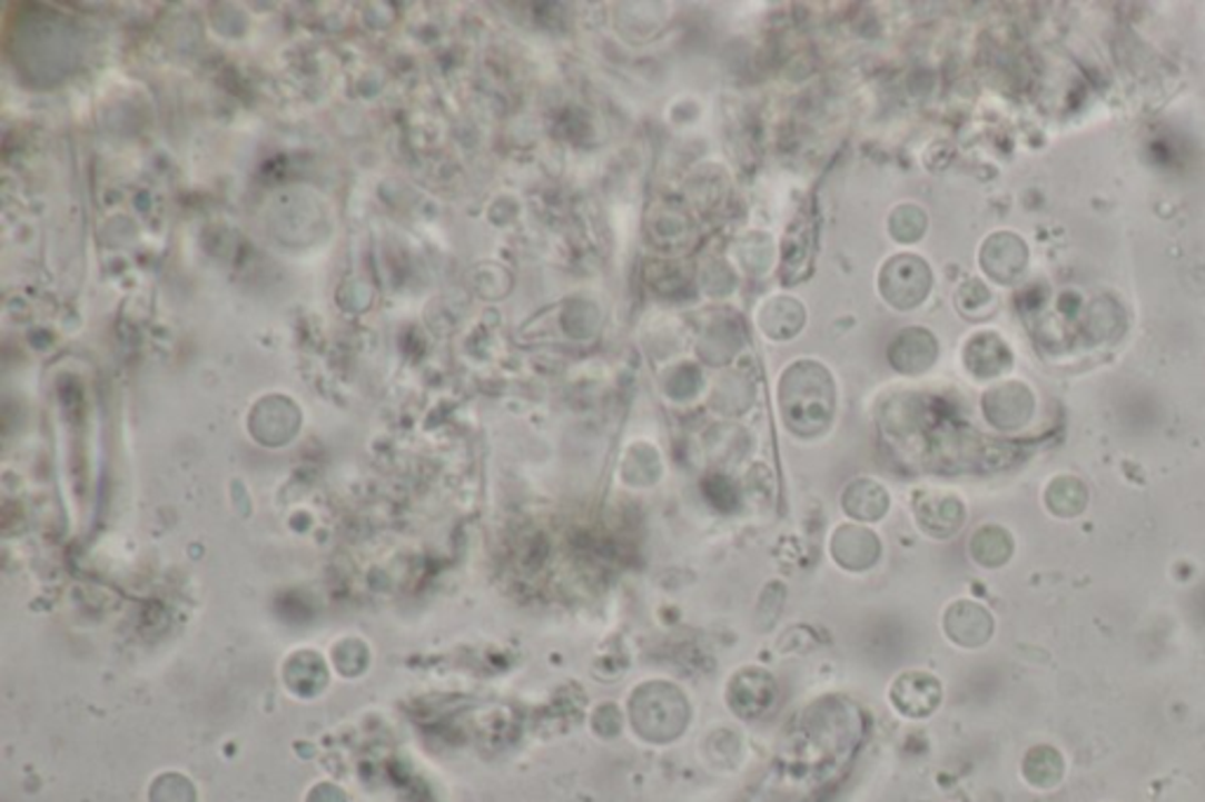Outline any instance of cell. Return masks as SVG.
Here are the masks:
<instances>
[{
	"instance_id": "7a4b0ae2",
	"label": "cell",
	"mask_w": 1205,
	"mask_h": 802,
	"mask_svg": "<svg viewBox=\"0 0 1205 802\" xmlns=\"http://www.w3.org/2000/svg\"><path fill=\"white\" fill-rule=\"evenodd\" d=\"M1061 770H1065V765H1061L1059 753L1048 749V746L1034 749L1029 753V758H1027V763H1025L1027 779L1038 789L1055 786L1057 781L1061 779Z\"/></svg>"
},
{
	"instance_id": "6da1fadb",
	"label": "cell",
	"mask_w": 1205,
	"mask_h": 802,
	"mask_svg": "<svg viewBox=\"0 0 1205 802\" xmlns=\"http://www.w3.org/2000/svg\"><path fill=\"white\" fill-rule=\"evenodd\" d=\"M947 633L958 645L979 647L991 637L994 620L982 605L964 601L947 612Z\"/></svg>"
}]
</instances>
